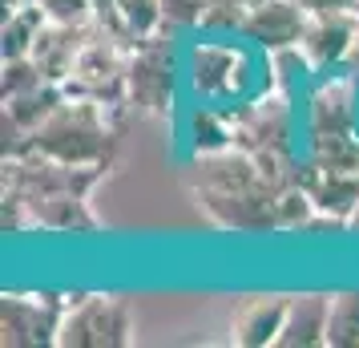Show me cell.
<instances>
[{
    "instance_id": "cell-1",
    "label": "cell",
    "mask_w": 359,
    "mask_h": 348,
    "mask_svg": "<svg viewBox=\"0 0 359 348\" xmlns=\"http://www.w3.org/2000/svg\"><path fill=\"white\" fill-rule=\"evenodd\" d=\"M194 199L198 211L222 231H243V235H262L278 231V191L255 166L250 154L243 150H222L194 158Z\"/></svg>"
},
{
    "instance_id": "cell-2",
    "label": "cell",
    "mask_w": 359,
    "mask_h": 348,
    "mask_svg": "<svg viewBox=\"0 0 359 348\" xmlns=\"http://www.w3.org/2000/svg\"><path fill=\"white\" fill-rule=\"evenodd\" d=\"M255 45L246 37L198 33L186 45V94L194 101L214 105H238L271 89V57H255Z\"/></svg>"
},
{
    "instance_id": "cell-3",
    "label": "cell",
    "mask_w": 359,
    "mask_h": 348,
    "mask_svg": "<svg viewBox=\"0 0 359 348\" xmlns=\"http://www.w3.org/2000/svg\"><path fill=\"white\" fill-rule=\"evenodd\" d=\"M121 134V105L69 94L57 114L33 134V150L73 166H109Z\"/></svg>"
},
{
    "instance_id": "cell-4",
    "label": "cell",
    "mask_w": 359,
    "mask_h": 348,
    "mask_svg": "<svg viewBox=\"0 0 359 348\" xmlns=\"http://www.w3.org/2000/svg\"><path fill=\"white\" fill-rule=\"evenodd\" d=\"M182 85H186V49H178L170 29L137 41L130 49V69H126L130 110L149 117H170Z\"/></svg>"
},
{
    "instance_id": "cell-5",
    "label": "cell",
    "mask_w": 359,
    "mask_h": 348,
    "mask_svg": "<svg viewBox=\"0 0 359 348\" xmlns=\"http://www.w3.org/2000/svg\"><path fill=\"white\" fill-rule=\"evenodd\" d=\"M61 348H126L133 344V312L121 296L85 292L69 296L57 328Z\"/></svg>"
},
{
    "instance_id": "cell-6",
    "label": "cell",
    "mask_w": 359,
    "mask_h": 348,
    "mask_svg": "<svg viewBox=\"0 0 359 348\" xmlns=\"http://www.w3.org/2000/svg\"><path fill=\"white\" fill-rule=\"evenodd\" d=\"M130 49L126 41H117L109 29H93L89 41L81 45L77 69L65 82V94L73 98H97L109 105H130L126 101V69H130Z\"/></svg>"
},
{
    "instance_id": "cell-7",
    "label": "cell",
    "mask_w": 359,
    "mask_h": 348,
    "mask_svg": "<svg viewBox=\"0 0 359 348\" xmlns=\"http://www.w3.org/2000/svg\"><path fill=\"white\" fill-rule=\"evenodd\" d=\"M234 117V150L262 154V150H299L294 142V98L283 89H262L255 98L230 105Z\"/></svg>"
},
{
    "instance_id": "cell-8",
    "label": "cell",
    "mask_w": 359,
    "mask_h": 348,
    "mask_svg": "<svg viewBox=\"0 0 359 348\" xmlns=\"http://www.w3.org/2000/svg\"><path fill=\"white\" fill-rule=\"evenodd\" d=\"M303 130H307V138L359 130V77L355 73L339 69V73L315 77L307 101H303Z\"/></svg>"
},
{
    "instance_id": "cell-9",
    "label": "cell",
    "mask_w": 359,
    "mask_h": 348,
    "mask_svg": "<svg viewBox=\"0 0 359 348\" xmlns=\"http://www.w3.org/2000/svg\"><path fill=\"white\" fill-rule=\"evenodd\" d=\"M65 299L61 296H29V292H4L0 299V340L13 348L57 344Z\"/></svg>"
},
{
    "instance_id": "cell-10",
    "label": "cell",
    "mask_w": 359,
    "mask_h": 348,
    "mask_svg": "<svg viewBox=\"0 0 359 348\" xmlns=\"http://www.w3.org/2000/svg\"><path fill=\"white\" fill-rule=\"evenodd\" d=\"M359 33V8H335V13H311L307 33L299 41V53L315 77L347 69L351 45Z\"/></svg>"
},
{
    "instance_id": "cell-11",
    "label": "cell",
    "mask_w": 359,
    "mask_h": 348,
    "mask_svg": "<svg viewBox=\"0 0 359 348\" xmlns=\"http://www.w3.org/2000/svg\"><path fill=\"white\" fill-rule=\"evenodd\" d=\"M311 13L299 0H262L255 8H246L238 37H246L259 53H283L299 49V41L307 33Z\"/></svg>"
},
{
    "instance_id": "cell-12",
    "label": "cell",
    "mask_w": 359,
    "mask_h": 348,
    "mask_svg": "<svg viewBox=\"0 0 359 348\" xmlns=\"http://www.w3.org/2000/svg\"><path fill=\"white\" fill-rule=\"evenodd\" d=\"M303 191L315 202V223L327 231H347V219L359 207V174L355 170H323L303 158Z\"/></svg>"
},
{
    "instance_id": "cell-13",
    "label": "cell",
    "mask_w": 359,
    "mask_h": 348,
    "mask_svg": "<svg viewBox=\"0 0 359 348\" xmlns=\"http://www.w3.org/2000/svg\"><path fill=\"white\" fill-rule=\"evenodd\" d=\"M291 296H246L230 316V340L238 348H266L278 344V332L287 324Z\"/></svg>"
},
{
    "instance_id": "cell-14",
    "label": "cell",
    "mask_w": 359,
    "mask_h": 348,
    "mask_svg": "<svg viewBox=\"0 0 359 348\" xmlns=\"http://www.w3.org/2000/svg\"><path fill=\"white\" fill-rule=\"evenodd\" d=\"M97 29V25H93ZM93 29H73V25H45L41 29V37H36L33 45V57L36 65H41V73L49 77V82L65 85L69 77H73V69H77V57H81V45L89 41V33Z\"/></svg>"
},
{
    "instance_id": "cell-15",
    "label": "cell",
    "mask_w": 359,
    "mask_h": 348,
    "mask_svg": "<svg viewBox=\"0 0 359 348\" xmlns=\"http://www.w3.org/2000/svg\"><path fill=\"white\" fill-rule=\"evenodd\" d=\"M327 308H331V292L291 296L278 348H327Z\"/></svg>"
},
{
    "instance_id": "cell-16",
    "label": "cell",
    "mask_w": 359,
    "mask_h": 348,
    "mask_svg": "<svg viewBox=\"0 0 359 348\" xmlns=\"http://www.w3.org/2000/svg\"><path fill=\"white\" fill-rule=\"evenodd\" d=\"M29 211H33V223L41 231L77 235V231H97L101 227L93 207H89V195H36V199H29Z\"/></svg>"
},
{
    "instance_id": "cell-17",
    "label": "cell",
    "mask_w": 359,
    "mask_h": 348,
    "mask_svg": "<svg viewBox=\"0 0 359 348\" xmlns=\"http://www.w3.org/2000/svg\"><path fill=\"white\" fill-rule=\"evenodd\" d=\"M186 138H190V154L206 158V154H222L234 146V117L230 105H214V101H198L186 114Z\"/></svg>"
},
{
    "instance_id": "cell-18",
    "label": "cell",
    "mask_w": 359,
    "mask_h": 348,
    "mask_svg": "<svg viewBox=\"0 0 359 348\" xmlns=\"http://www.w3.org/2000/svg\"><path fill=\"white\" fill-rule=\"evenodd\" d=\"M97 25L109 29V33H114L117 41H126V45H137V41H146V37L170 29L162 0H114V13L105 20H97Z\"/></svg>"
},
{
    "instance_id": "cell-19",
    "label": "cell",
    "mask_w": 359,
    "mask_h": 348,
    "mask_svg": "<svg viewBox=\"0 0 359 348\" xmlns=\"http://www.w3.org/2000/svg\"><path fill=\"white\" fill-rule=\"evenodd\" d=\"M65 98H69L65 85H57V82L25 89V94H17V98H4V122L17 126V130H25V134H36L53 114H57V105H61Z\"/></svg>"
},
{
    "instance_id": "cell-20",
    "label": "cell",
    "mask_w": 359,
    "mask_h": 348,
    "mask_svg": "<svg viewBox=\"0 0 359 348\" xmlns=\"http://www.w3.org/2000/svg\"><path fill=\"white\" fill-rule=\"evenodd\" d=\"M45 25H49V17H45L41 0H33V4H20V8H4L0 57H29Z\"/></svg>"
},
{
    "instance_id": "cell-21",
    "label": "cell",
    "mask_w": 359,
    "mask_h": 348,
    "mask_svg": "<svg viewBox=\"0 0 359 348\" xmlns=\"http://www.w3.org/2000/svg\"><path fill=\"white\" fill-rule=\"evenodd\" d=\"M327 348H359V288L331 292V308H327Z\"/></svg>"
},
{
    "instance_id": "cell-22",
    "label": "cell",
    "mask_w": 359,
    "mask_h": 348,
    "mask_svg": "<svg viewBox=\"0 0 359 348\" xmlns=\"http://www.w3.org/2000/svg\"><path fill=\"white\" fill-rule=\"evenodd\" d=\"M307 162L323 170H355L359 174V130L355 134H327V138H307Z\"/></svg>"
},
{
    "instance_id": "cell-23",
    "label": "cell",
    "mask_w": 359,
    "mask_h": 348,
    "mask_svg": "<svg viewBox=\"0 0 359 348\" xmlns=\"http://www.w3.org/2000/svg\"><path fill=\"white\" fill-rule=\"evenodd\" d=\"M49 77L41 73L33 57H0V98H17L25 89H36Z\"/></svg>"
},
{
    "instance_id": "cell-24",
    "label": "cell",
    "mask_w": 359,
    "mask_h": 348,
    "mask_svg": "<svg viewBox=\"0 0 359 348\" xmlns=\"http://www.w3.org/2000/svg\"><path fill=\"white\" fill-rule=\"evenodd\" d=\"M243 17H246V4H238V0H210V4H206V13H202L198 33L238 37V29H243Z\"/></svg>"
},
{
    "instance_id": "cell-25",
    "label": "cell",
    "mask_w": 359,
    "mask_h": 348,
    "mask_svg": "<svg viewBox=\"0 0 359 348\" xmlns=\"http://www.w3.org/2000/svg\"><path fill=\"white\" fill-rule=\"evenodd\" d=\"M41 8L53 25H73V29H93L97 25V4L93 0H41Z\"/></svg>"
},
{
    "instance_id": "cell-26",
    "label": "cell",
    "mask_w": 359,
    "mask_h": 348,
    "mask_svg": "<svg viewBox=\"0 0 359 348\" xmlns=\"http://www.w3.org/2000/svg\"><path fill=\"white\" fill-rule=\"evenodd\" d=\"M162 4H165V20H170V29H198L210 0H162Z\"/></svg>"
},
{
    "instance_id": "cell-27",
    "label": "cell",
    "mask_w": 359,
    "mask_h": 348,
    "mask_svg": "<svg viewBox=\"0 0 359 348\" xmlns=\"http://www.w3.org/2000/svg\"><path fill=\"white\" fill-rule=\"evenodd\" d=\"M307 13H335V8H359V0H299Z\"/></svg>"
},
{
    "instance_id": "cell-28",
    "label": "cell",
    "mask_w": 359,
    "mask_h": 348,
    "mask_svg": "<svg viewBox=\"0 0 359 348\" xmlns=\"http://www.w3.org/2000/svg\"><path fill=\"white\" fill-rule=\"evenodd\" d=\"M347 73L359 77V33H355V45H351V57H347Z\"/></svg>"
},
{
    "instance_id": "cell-29",
    "label": "cell",
    "mask_w": 359,
    "mask_h": 348,
    "mask_svg": "<svg viewBox=\"0 0 359 348\" xmlns=\"http://www.w3.org/2000/svg\"><path fill=\"white\" fill-rule=\"evenodd\" d=\"M93 4H97V20H105L114 13V0H93Z\"/></svg>"
},
{
    "instance_id": "cell-30",
    "label": "cell",
    "mask_w": 359,
    "mask_h": 348,
    "mask_svg": "<svg viewBox=\"0 0 359 348\" xmlns=\"http://www.w3.org/2000/svg\"><path fill=\"white\" fill-rule=\"evenodd\" d=\"M347 235H359V207L351 211V219H347Z\"/></svg>"
},
{
    "instance_id": "cell-31",
    "label": "cell",
    "mask_w": 359,
    "mask_h": 348,
    "mask_svg": "<svg viewBox=\"0 0 359 348\" xmlns=\"http://www.w3.org/2000/svg\"><path fill=\"white\" fill-rule=\"evenodd\" d=\"M20 4H33V0H4V8H20Z\"/></svg>"
},
{
    "instance_id": "cell-32",
    "label": "cell",
    "mask_w": 359,
    "mask_h": 348,
    "mask_svg": "<svg viewBox=\"0 0 359 348\" xmlns=\"http://www.w3.org/2000/svg\"><path fill=\"white\" fill-rule=\"evenodd\" d=\"M238 4H246V8H255V4H262V0H238Z\"/></svg>"
}]
</instances>
